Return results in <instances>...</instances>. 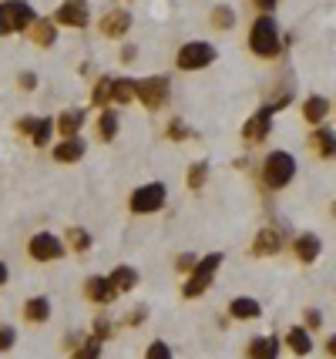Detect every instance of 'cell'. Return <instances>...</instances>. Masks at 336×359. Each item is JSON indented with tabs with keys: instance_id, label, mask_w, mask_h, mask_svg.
Masks as SVG:
<instances>
[{
	"instance_id": "ac0fdd59",
	"label": "cell",
	"mask_w": 336,
	"mask_h": 359,
	"mask_svg": "<svg viewBox=\"0 0 336 359\" xmlns=\"http://www.w3.org/2000/svg\"><path fill=\"white\" fill-rule=\"evenodd\" d=\"M229 316H233V319H259V316H262V306H259L256 299L239 296V299L229 302Z\"/></svg>"
},
{
	"instance_id": "4fadbf2b",
	"label": "cell",
	"mask_w": 336,
	"mask_h": 359,
	"mask_svg": "<svg viewBox=\"0 0 336 359\" xmlns=\"http://www.w3.org/2000/svg\"><path fill=\"white\" fill-rule=\"evenodd\" d=\"M84 141L81 138H64L57 148H54V161H61V165H75V161H81L84 158Z\"/></svg>"
},
{
	"instance_id": "d6986e66",
	"label": "cell",
	"mask_w": 336,
	"mask_h": 359,
	"mask_svg": "<svg viewBox=\"0 0 336 359\" xmlns=\"http://www.w3.org/2000/svg\"><path fill=\"white\" fill-rule=\"evenodd\" d=\"M326 114H330V101H326V98L313 94V98H306V101H303V118H306L310 125H319Z\"/></svg>"
},
{
	"instance_id": "7a4b0ae2",
	"label": "cell",
	"mask_w": 336,
	"mask_h": 359,
	"mask_svg": "<svg viewBox=\"0 0 336 359\" xmlns=\"http://www.w3.org/2000/svg\"><path fill=\"white\" fill-rule=\"evenodd\" d=\"M37 21L34 7L24 3V0H3L0 3V34H21V30H30Z\"/></svg>"
},
{
	"instance_id": "ba28073f",
	"label": "cell",
	"mask_w": 336,
	"mask_h": 359,
	"mask_svg": "<svg viewBox=\"0 0 336 359\" xmlns=\"http://www.w3.org/2000/svg\"><path fill=\"white\" fill-rule=\"evenodd\" d=\"M273 114H276V104H262L256 107V114L246 121V128H242V138L246 141H262V138H269V131H273Z\"/></svg>"
},
{
	"instance_id": "4316f807",
	"label": "cell",
	"mask_w": 336,
	"mask_h": 359,
	"mask_svg": "<svg viewBox=\"0 0 336 359\" xmlns=\"http://www.w3.org/2000/svg\"><path fill=\"white\" fill-rule=\"evenodd\" d=\"M111 88H115V77H101V81L95 84V91H91V101H95V107L111 104Z\"/></svg>"
},
{
	"instance_id": "74e56055",
	"label": "cell",
	"mask_w": 336,
	"mask_h": 359,
	"mask_svg": "<svg viewBox=\"0 0 336 359\" xmlns=\"http://www.w3.org/2000/svg\"><path fill=\"white\" fill-rule=\"evenodd\" d=\"M195 262H199V258L192 256V252H185V256H179L175 265H179V272H192V269H195Z\"/></svg>"
},
{
	"instance_id": "d6a6232c",
	"label": "cell",
	"mask_w": 336,
	"mask_h": 359,
	"mask_svg": "<svg viewBox=\"0 0 336 359\" xmlns=\"http://www.w3.org/2000/svg\"><path fill=\"white\" fill-rule=\"evenodd\" d=\"M145 359H175V356H172L168 342H161V339H155V342L148 346V353H145Z\"/></svg>"
},
{
	"instance_id": "8d00e7d4",
	"label": "cell",
	"mask_w": 336,
	"mask_h": 359,
	"mask_svg": "<svg viewBox=\"0 0 336 359\" xmlns=\"http://www.w3.org/2000/svg\"><path fill=\"white\" fill-rule=\"evenodd\" d=\"M14 342H17V333L10 326H0V353L3 349H14Z\"/></svg>"
},
{
	"instance_id": "8992f818",
	"label": "cell",
	"mask_w": 336,
	"mask_h": 359,
	"mask_svg": "<svg viewBox=\"0 0 336 359\" xmlns=\"http://www.w3.org/2000/svg\"><path fill=\"white\" fill-rule=\"evenodd\" d=\"M165 198H168V188L161 181H148L141 188L131 192V212L135 215H152V212H161L165 208Z\"/></svg>"
},
{
	"instance_id": "7c38bea8",
	"label": "cell",
	"mask_w": 336,
	"mask_h": 359,
	"mask_svg": "<svg viewBox=\"0 0 336 359\" xmlns=\"http://www.w3.org/2000/svg\"><path fill=\"white\" fill-rule=\"evenodd\" d=\"M283 252V232L279 229H262L253 238V256H276Z\"/></svg>"
},
{
	"instance_id": "f1b7e54d",
	"label": "cell",
	"mask_w": 336,
	"mask_h": 359,
	"mask_svg": "<svg viewBox=\"0 0 336 359\" xmlns=\"http://www.w3.org/2000/svg\"><path fill=\"white\" fill-rule=\"evenodd\" d=\"M98 134H101V141H111L115 134H118V114L115 111H104L101 121H98Z\"/></svg>"
},
{
	"instance_id": "f6af8a7d",
	"label": "cell",
	"mask_w": 336,
	"mask_h": 359,
	"mask_svg": "<svg viewBox=\"0 0 336 359\" xmlns=\"http://www.w3.org/2000/svg\"><path fill=\"white\" fill-rule=\"evenodd\" d=\"M333 215H336V202H333Z\"/></svg>"
},
{
	"instance_id": "5b68a950",
	"label": "cell",
	"mask_w": 336,
	"mask_h": 359,
	"mask_svg": "<svg viewBox=\"0 0 336 359\" xmlns=\"http://www.w3.org/2000/svg\"><path fill=\"white\" fill-rule=\"evenodd\" d=\"M135 98L145 104L148 111H158V107H165L168 98H172V84H168V77H145V81H135Z\"/></svg>"
},
{
	"instance_id": "f35d334b",
	"label": "cell",
	"mask_w": 336,
	"mask_h": 359,
	"mask_svg": "<svg viewBox=\"0 0 336 359\" xmlns=\"http://www.w3.org/2000/svg\"><path fill=\"white\" fill-rule=\"evenodd\" d=\"M303 319H306V326H310V329H319V326H323V316H319V309H306V316H303Z\"/></svg>"
},
{
	"instance_id": "ee69618b",
	"label": "cell",
	"mask_w": 336,
	"mask_h": 359,
	"mask_svg": "<svg viewBox=\"0 0 336 359\" xmlns=\"http://www.w3.org/2000/svg\"><path fill=\"white\" fill-rule=\"evenodd\" d=\"M7 283V265H3V262H0V285Z\"/></svg>"
},
{
	"instance_id": "d4e9b609",
	"label": "cell",
	"mask_w": 336,
	"mask_h": 359,
	"mask_svg": "<svg viewBox=\"0 0 336 359\" xmlns=\"http://www.w3.org/2000/svg\"><path fill=\"white\" fill-rule=\"evenodd\" d=\"M131 98H135V77H115L111 101H115V104H128Z\"/></svg>"
},
{
	"instance_id": "603a6c76",
	"label": "cell",
	"mask_w": 336,
	"mask_h": 359,
	"mask_svg": "<svg viewBox=\"0 0 336 359\" xmlns=\"http://www.w3.org/2000/svg\"><path fill=\"white\" fill-rule=\"evenodd\" d=\"M313 148L323 154V158H336V131H330V128L313 131Z\"/></svg>"
},
{
	"instance_id": "7bdbcfd3",
	"label": "cell",
	"mask_w": 336,
	"mask_h": 359,
	"mask_svg": "<svg viewBox=\"0 0 336 359\" xmlns=\"http://www.w3.org/2000/svg\"><path fill=\"white\" fill-rule=\"evenodd\" d=\"M326 353H330V356H336V336H330V342H326Z\"/></svg>"
},
{
	"instance_id": "5bb4252c",
	"label": "cell",
	"mask_w": 336,
	"mask_h": 359,
	"mask_svg": "<svg viewBox=\"0 0 336 359\" xmlns=\"http://www.w3.org/2000/svg\"><path fill=\"white\" fill-rule=\"evenodd\" d=\"M84 292H88V299L91 302H101V306H108L118 292H115V285L108 283V279H101V276H91L88 283H84Z\"/></svg>"
},
{
	"instance_id": "7402d4cb",
	"label": "cell",
	"mask_w": 336,
	"mask_h": 359,
	"mask_svg": "<svg viewBox=\"0 0 336 359\" xmlns=\"http://www.w3.org/2000/svg\"><path fill=\"white\" fill-rule=\"evenodd\" d=\"M286 346L296 353V356H306L313 349V339H310V333L306 329H299V326H293L289 333H286Z\"/></svg>"
},
{
	"instance_id": "8fae6325",
	"label": "cell",
	"mask_w": 336,
	"mask_h": 359,
	"mask_svg": "<svg viewBox=\"0 0 336 359\" xmlns=\"http://www.w3.org/2000/svg\"><path fill=\"white\" fill-rule=\"evenodd\" d=\"M131 30V14L128 10H121V7H115V10H108L101 17V34L104 37H125Z\"/></svg>"
},
{
	"instance_id": "44dd1931",
	"label": "cell",
	"mask_w": 336,
	"mask_h": 359,
	"mask_svg": "<svg viewBox=\"0 0 336 359\" xmlns=\"http://www.w3.org/2000/svg\"><path fill=\"white\" fill-rule=\"evenodd\" d=\"M30 41L37 44V48H51L54 41H57V27L51 21H34L30 27Z\"/></svg>"
},
{
	"instance_id": "2e32d148",
	"label": "cell",
	"mask_w": 336,
	"mask_h": 359,
	"mask_svg": "<svg viewBox=\"0 0 336 359\" xmlns=\"http://www.w3.org/2000/svg\"><path fill=\"white\" fill-rule=\"evenodd\" d=\"M293 249H296V258H299V262H316L323 242H319V235H299V238L293 242Z\"/></svg>"
},
{
	"instance_id": "1f68e13d",
	"label": "cell",
	"mask_w": 336,
	"mask_h": 359,
	"mask_svg": "<svg viewBox=\"0 0 336 359\" xmlns=\"http://www.w3.org/2000/svg\"><path fill=\"white\" fill-rule=\"evenodd\" d=\"M68 245H71L75 252H88V249H91V235L84 229H68Z\"/></svg>"
},
{
	"instance_id": "b9f144b4",
	"label": "cell",
	"mask_w": 336,
	"mask_h": 359,
	"mask_svg": "<svg viewBox=\"0 0 336 359\" xmlns=\"http://www.w3.org/2000/svg\"><path fill=\"white\" fill-rule=\"evenodd\" d=\"M279 0H256V7H262V10H273Z\"/></svg>"
},
{
	"instance_id": "e575fe53",
	"label": "cell",
	"mask_w": 336,
	"mask_h": 359,
	"mask_svg": "<svg viewBox=\"0 0 336 359\" xmlns=\"http://www.w3.org/2000/svg\"><path fill=\"white\" fill-rule=\"evenodd\" d=\"M111 333H115L111 319H104V316H101V319H95V329H91V336H95V339H101V342H104V339H108Z\"/></svg>"
},
{
	"instance_id": "4dcf8cb0",
	"label": "cell",
	"mask_w": 336,
	"mask_h": 359,
	"mask_svg": "<svg viewBox=\"0 0 336 359\" xmlns=\"http://www.w3.org/2000/svg\"><path fill=\"white\" fill-rule=\"evenodd\" d=\"M233 24H235V14L229 10V7H226V3L212 10V27H215V30H229Z\"/></svg>"
},
{
	"instance_id": "277c9868",
	"label": "cell",
	"mask_w": 336,
	"mask_h": 359,
	"mask_svg": "<svg viewBox=\"0 0 336 359\" xmlns=\"http://www.w3.org/2000/svg\"><path fill=\"white\" fill-rule=\"evenodd\" d=\"M219 265H222V252H212V256L199 258L195 269H192V276H188V283H185V289H181V296H185V299H199L208 285H212Z\"/></svg>"
},
{
	"instance_id": "60d3db41",
	"label": "cell",
	"mask_w": 336,
	"mask_h": 359,
	"mask_svg": "<svg viewBox=\"0 0 336 359\" xmlns=\"http://www.w3.org/2000/svg\"><path fill=\"white\" fill-rule=\"evenodd\" d=\"M135 57H138V48H125V51H121V61H135Z\"/></svg>"
},
{
	"instance_id": "d590c367",
	"label": "cell",
	"mask_w": 336,
	"mask_h": 359,
	"mask_svg": "<svg viewBox=\"0 0 336 359\" xmlns=\"http://www.w3.org/2000/svg\"><path fill=\"white\" fill-rule=\"evenodd\" d=\"M168 138H172V141H185V138H192V131L175 118V121H168Z\"/></svg>"
},
{
	"instance_id": "52a82bcc",
	"label": "cell",
	"mask_w": 336,
	"mask_h": 359,
	"mask_svg": "<svg viewBox=\"0 0 336 359\" xmlns=\"http://www.w3.org/2000/svg\"><path fill=\"white\" fill-rule=\"evenodd\" d=\"M215 57H219V54H215V48H212L208 41H188L179 51L175 64H179L181 71H202V68H208Z\"/></svg>"
},
{
	"instance_id": "484cf974",
	"label": "cell",
	"mask_w": 336,
	"mask_h": 359,
	"mask_svg": "<svg viewBox=\"0 0 336 359\" xmlns=\"http://www.w3.org/2000/svg\"><path fill=\"white\" fill-rule=\"evenodd\" d=\"M51 131H54L51 118H37V125H34V131H30V141H34L37 148H44V145L51 141Z\"/></svg>"
},
{
	"instance_id": "3957f363",
	"label": "cell",
	"mask_w": 336,
	"mask_h": 359,
	"mask_svg": "<svg viewBox=\"0 0 336 359\" xmlns=\"http://www.w3.org/2000/svg\"><path fill=\"white\" fill-rule=\"evenodd\" d=\"M293 175H296V158L289 152H273L262 161V181H266L273 192L286 188V185L293 181Z\"/></svg>"
},
{
	"instance_id": "30bf717a",
	"label": "cell",
	"mask_w": 336,
	"mask_h": 359,
	"mask_svg": "<svg viewBox=\"0 0 336 359\" xmlns=\"http://www.w3.org/2000/svg\"><path fill=\"white\" fill-rule=\"evenodd\" d=\"M88 0H68L57 7V24L64 27H88Z\"/></svg>"
},
{
	"instance_id": "9a60e30c",
	"label": "cell",
	"mask_w": 336,
	"mask_h": 359,
	"mask_svg": "<svg viewBox=\"0 0 336 359\" xmlns=\"http://www.w3.org/2000/svg\"><path fill=\"white\" fill-rule=\"evenodd\" d=\"M279 356V339L276 336H256L249 342V359H276Z\"/></svg>"
},
{
	"instance_id": "836d02e7",
	"label": "cell",
	"mask_w": 336,
	"mask_h": 359,
	"mask_svg": "<svg viewBox=\"0 0 336 359\" xmlns=\"http://www.w3.org/2000/svg\"><path fill=\"white\" fill-rule=\"evenodd\" d=\"M145 319H148V306H135L128 316H125V326H131V329H135V326H141Z\"/></svg>"
},
{
	"instance_id": "e0dca14e",
	"label": "cell",
	"mask_w": 336,
	"mask_h": 359,
	"mask_svg": "<svg viewBox=\"0 0 336 359\" xmlns=\"http://www.w3.org/2000/svg\"><path fill=\"white\" fill-rule=\"evenodd\" d=\"M108 283L115 285V292H118V296H125V292H131V289L138 285V272H135L131 265H118V269L108 276Z\"/></svg>"
},
{
	"instance_id": "cb8c5ba5",
	"label": "cell",
	"mask_w": 336,
	"mask_h": 359,
	"mask_svg": "<svg viewBox=\"0 0 336 359\" xmlns=\"http://www.w3.org/2000/svg\"><path fill=\"white\" fill-rule=\"evenodd\" d=\"M24 316L27 322H48V316H51V302L44 299V296H37V299H30L24 306Z\"/></svg>"
},
{
	"instance_id": "9c48e42d",
	"label": "cell",
	"mask_w": 336,
	"mask_h": 359,
	"mask_svg": "<svg viewBox=\"0 0 336 359\" xmlns=\"http://www.w3.org/2000/svg\"><path fill=\"white\" fill-rule=\"evenodd\" d=\"M64 256V242L51 235V232H41V235H34L30 238V258H37V262H54V258Z\"/></svg>"
},
{
	"instance_id": "ab89813d",
	"label": "cell",
	"mask_w": 336,
	"mask_h": 359,
	"mask_svg": "<svg viewBox=\"0 0 336 359\" xmlns=\"http://www.w3.org/2000/svg\"><path fill=\"white\" fill-rule=\"evenodd\" d=\"M21 88H24V91H34V88H37V77L30 74V71H27V74H21Z\"/></svg>"
},
{
	"instance_id": "f546056e",
	"label": "cell",
	"mask_w": 336,
	"mask_h": 359,
	"mask_svg": "<svg viewBox=\"0 0 336 359\" xmlns=\"http://www.w3.org/2000/svg\"><path fill=\"white\" fill-rule=\"evenodd\" d=\"M206 178H208V165L206 161H195V165L188 168V188H192V192H202Z\"/></svg>"
},
{
	"instance_id": "6da1fadb",
	"label": "cell",
	"mask_w": 336,
	"mask_h": 359,
	"mask_svg": "<svg viewBox=\"0 0 336 359\" xmlns=\"http://www.w3.org/2000/svg\"><path fill=\"white\" fill-rule=\"evenodd\" d=\"M249 48L256 57H276L283 48V34L273 17H256V24L249 30Z\"/></svg>"
},
{
	"instance_id": "83f0119b",
	"label": "cell",
	"mask_w": 336,
	"mask_h": 359,
	"mask_svg": "<svg viewBox=\"0 0 336 359\" xmlns=\"http://www.w3.org/2000/svg\"><path fill=\"white\" fill-rule=\"evenodd\" d=\"M71 359H101V339H95V336L84 339L78 349H75V356Z\"/></svg>"
},
{
	"instance_id": "ffe728a7",
	"label": "cell",
	"mask_w": 336,
	"mask_h": 359,
	"mask_svg": "<svg viewBox=\"0 0 336 359\" xmlns=\"http://www.w3.org/2000/svg\"><path fill=\"white\" fill-rule=\"evenodd\" d=\"M81 125H84V111H78V107H71V111H64V114L57 118V131H61L64 138H78Z\"/></svg>"
}]
</instances>
